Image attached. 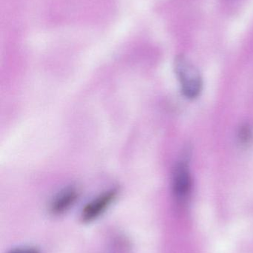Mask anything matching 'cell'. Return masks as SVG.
<instances>
[{
	"label": "cell",
	"instance_id": "cell-1",
	"mask_svg": "<svg viewBox=\"0 0 253 253\" xmlns=\"http://www.w3.org/2000/svg\"><path fill=\"white\" fill-rule=\"evenodd\" d=\"M175 71L184 96L189 99L198 97L202 91V79L197 68L180 56L175 61Z\"/></svg>",
	"mask_w": 253,
	"mask_h": 253
},
{
	"label": "cell",
	"instance_id": "cell-2",
	"mask_svg": "<svg viewBox=\"0 0 253 253\" xmlns=\"http://www.w3.org/2000/svg\"><path fill=\"white\" fill-rule=\"evenodd\" d=\"M172 185L177 199L181 202H185L191 193L193 185L190 169L185 162H181L175 168Z\"/></svg>",
	"mask_w": 253,
	"mask_h": 253
},
{
	"label": "cell",
	"instance_id": "cell-3",
	"mask_svg": "<svg viewBox=\"0 0 253 253\" xmlns=\"http://www.w3.org/2000/svg\"><path fill=\"white\" fill-rule=\"evenodd\" d=\"M116 194H117L116 190H110L101 195L95 200L88 204L86 208L83 209V213H82L83 221H93L100 216V215L105 211V209L111 205L112 201L115 199Z\"/></svg>",
	"mask_w": 253,
	"mask_h": 253
},
{
	"label": "cell",
	"instance_id": "cell-4",
	"mask_svg": "<svg viewBox=\"0 0 253 253\" xmlns=\"http://www.w3.org/2000/svg\"><path fill=\"white\" fill-rule=\"evenodd\" d=\"M77 198V193L75 189L73 187L65 189L53 199L51 204V211L54 213L64 212L74 203Z\"/></svg>",
	"mask_w": 253,
	"mask_h": 253
},
{
	"label": "cell",
	"instance_id": "cell-5",
	"mask_svg": "<svg viewBox=\"0 0 253 253\" xmlns=\"http://www.w3.org/2000/svg\"><path fill=\"white\" fill-rule=\"evenodd\" d=\"M252 131L248 126H245L241 129L240 138L242 142L248 143L251 139Z\"/></svg>",
	"mask_w": 253,
	"mask_h": 253
},
{
	"label": "cell",
	"instance_id": "cell-6",
	"mask_svg": "<svg viewBox=\"0 0 253 253\" xmlns=\"http://www.w3.org/2000/svg\"><path fill=\"white\" fill-rule=\"evenodd\" d=\"M9 253H39V252L37 249H34V248H22L13 250Z\"/></svg>",
	"mask_w": 253,
	"mask_h": 253
}]
</instances>
